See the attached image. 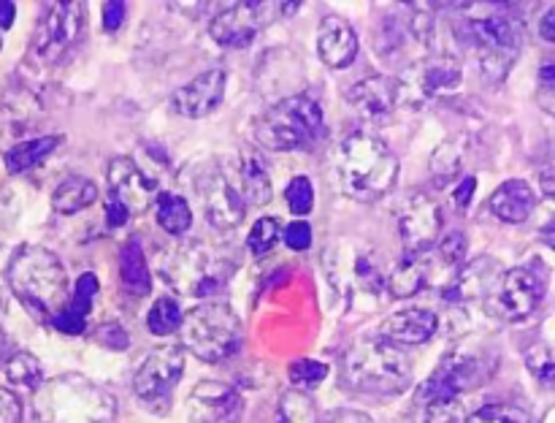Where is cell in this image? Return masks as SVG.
Returning a JSON list of instances; mask_svg holds the SVG:
<instances>
[{
  "instance_id": "30",
  "label": "cell",
  "mask_w": 555,
  "mask_h": 423,
  "mask_svg": "<svg viewBox=\"0 0 555 423\" xmlns=\"http://www.w3.org/2000/svg\"><path fill=\"white\" fill-rule=\"evenodd\" d=\"M60 144H63V136L57 133L20 141V144H14L9 152H5V171L9 174L27 171V168L38 166L47 155H52Z\"/></svg>"
},
{
  "instance_id": "28",
  "label": "cell",
  "mask_w": 555,
  "mask_h": 423,
  "mask_svg": "<svg viewBox=\"0 0 555 423\" xmlns=\"http://www.w3.org/2000/svg\"><path fill=\"white\" fill-rule=\"evenodd\" d=\"M238 179H242V198L244 204L266 206L271 201V177L269 168H266L263 157L253 150L242 152V161H238Z\"/></svg>"
},
{
  "instance_id": "4",
  "label": "cell",
  "mask_w": 555,
  "mask_h": 423,
  "mask_svg": "<svg viewBox=\"0 0 555 423\" xmlns=\"http://www.w3.org/2000/svg\"><path fill=\"white\" fill-rule=\"evenodd\" d=\"M117 401L81 374H63L36 390L38 423H114Z\"/></svg>"
},
{
  "instance_id": "25",
  "label": "cell",
  "mask_w": 555,
  "mask_h": 423,
  "mask_svg": "<svg viewBox=\"0 0 555 423\" xmlns=\"http://www.w3.org/2000/svg\"><path fill=\"white\" fill-rule=\"evenodd\" d=\"M95 293H98V277L87 271V274H81L79 280H76V287L74 293H70V298H65L63 307L52 315L54 329L63 331V334L68 336L81 334L87 325V318H90Z\"/></svg>"
},
{
  "instance_id": "51",
  "label": "cell",
  "mask_w": 555,
  "mask_h": 423,
  "mask_svg": "<svg viewBox=\"0 0 555 423\" xmlns=\"http://www.w3.org/2000/svg\"><path fill=\"white\" fill-rule=\"evenodd\" d=\"M540 36L545 38V41H555V5L542 14L540 20Z\"/></svg>"
},
{
  "instance_id": "26",
  "label": "cell",
  "mask_w": 555,
  "mask_h": 423,
  "mask_svg": "<svg viewBox=\"0 0 555 423\" xmlns=\"http://www.w3.org/2000/svg\"><path fill=\"white\" fill-rule=\"evenodd\" d=\"M491 211L504 222H526L537 206V195L524 179H507L491 195Z\"/></svg>"
},
{
  "instance_id": "36",
  "label": "cell",
  "mask_w": 555,
  "mask_h": 423,
  "mask_svg": "<svg viewBox=\"0 0 555 423\" xmlns=\"http://www.w3.org/2000/svg\"><path fill=\"white\" fill-rule=\"evenodd\" d=\"M526 367L534 374V380L547 388H555V350L545 342H537L526 350Z\"/></svg>"
},
{
  "instance_id": "29",
  "label": "cell",
  "mask_w": 555,
  "mask_h": 423,
  "mask_svg": "<svg viewBox=\"0 0 555 423\" xmlns=\"http://www.w3.org/2000/svg\"><path fill=\"white\" fill-rule=\"evenodd\" d=\"M119 280L125 291L133 296H146L150 293V266H146L144 249L139 239H128L119 249Z\"/></svg>"
},
{
  "instance_id": "31",
  "label": "cell",
  "mask_w": 555,
  "mask_h": 423,
  "mask_svg": "<svg viewBox=\"0 0 555 423\" xmlns=\"http://www.w3.org/2000/svg\"><path fill=\"white\" fill-rule=\"evenodd\" d=\"M98 201V184L87 177H68L52 193V206L60 215H76Z\"/></svg>"
},
{
  "instance_id": "47",
  "label": "cell",
  "mask_w": 555,
  "mask_h": 423,
  "mask_svg": "<svg viewBox=\"0 0 555 423\" xmlns=\"http://www.w3.org/2000/svg\"><path fill=\"white\" fill-rule=\"evenodd\" d=\"M128 217H130V211L125 209V206L119 204L114 195H106V222H108V228L125 226V222H128Z\"/></svg>"
},
{
  "instance_id": "32",
  "label": "cell",
  "mask_w": 555,
  "mask_h": 423,
  "mask_svg": "<svg viewBox=\"0 0 555 423\" xmlns=\"http://www.w3.org/2000/svg\"><path fill=\"white\" fill-rule=\"evenodd\" d=\"M155 217L157 226L171 236H182L193 226V209L188 201L177 193H160L155 198Z\"/></svg>"
},
{
  "instance_id": "8",
  "label": "cell",
  "mask_w": 555,
  "mask_h": 423,
  "mask_svg": "<svg viewBox=\"0 0 555 423\" xmlns=\"http://www.w3.org/2000/svg\"><path fill=\"white\" fill-rule=\"evenodd\" d=\"M242 320L225 302H204L190 309L179 325L182 345L206 363H220L242 345Z\"/></svg>"
},
{
  "instance_id": "10",
  "label": "cell",
  "mask_w": 555,
  "mask_h": 423,
  "mask_svg": "<svg viewBox=\"0 0 555 423\" xmlns=\"http://www.w3.org/2000/svg\"><path fill=\"white\" fill-rule=\"evenodd\" d=\"M547 274L537 266H515L499 274L496 285L486 296V309L504 323H520L531 318L545 296Z\"/></svg>"
},
{
  "instance_id": "37",
  "label": "cell",
  "mask_w": 555,
  "mask_h": 423,
  "mask_svg": "<svg viewBox=\"0 0 555 423\" xmlns=\"http://www.w3.org/2000/svg\"><path fill=\"white\" fill-rule=\"evenodd\" d=\"M280 239H282V222L276 220V217H260V220L253 226V231H249L247 247L255 258H260V255H269L271 249L276 247Z\"/></svg>"
},
{
  "instance_id": "16",
  "label": "cell",
  "mask_w": 555,
  "mask_h": 423,
  "mask_svg": "<svg viewBox=\"0 0 555 423\" xmlns=\"http://www.w3.org/2000/svg\"><path fill=\"white\" fill-rule=\"evenodd\" d=\"M85 20V3H54L38 25L36 54H41L43 60H57L65 49L74 47Z\"/></svg>"
},
{
  "instance_id": "17",
  "label": "cell",
  "mask_w": 555,
  "mask_h": 423,
  "mask_svg": "<svg viewBox=\"0 0 555 423\" xmlns=\"http://www.w3.org/2000/svg\"><path fill=\"white\" fill-rule=\"evenodd\" d=\"M439 231H442V211H439L437 201L428 198L426 193L406 195L399 209V233L406 249L426 253L437 242Z\"/></svg>"
},
{
  "instance_id": "6",
  "label": "cell",
  "mask_w": 555,
  "mask_h": 423,
  "mask_svg": "<svg viewBox=\"0 0 555 423\" xmlns=\"http://www.w3.org/2000/svg\"><path fill=\"white\" fill-rule=\"evenodd\" d=\"M459 36L477 54V63L488 81H502L524 47V25L502 9L472 14L461 25Z\"/></svg>"
},
{
  "instance_id": "13",
  "label": "cell",
  "mask_w": 555,
  "mask_h": 423,
  "mask_svg": "<svg viewBox=\"0 0 555 423\" xmlns=\"http://www.w3.org/2000/svg\"><path fill=\"white\" fill-rule=\"evenodd\" d=\"M184 374V356L177 347H157L146 361L141 363L133 377L135 396L141 405L152 412L171 410L173 388L179 385Z\"/></svg>"
},
{
  "instance_id": "56",
  "label": "cell",
  "mask_w": 555,
  "mask_h": 423,
  "mask_svg": "<svg viewBox=\"0 0 555 423\" xmlns=\"http://www.w3.org/2000/svg\"><path fill=\"white\" fill-rule=\"evenodd\" d=\"M5 318V293L0 291V320Z\"/></svg>"
},
{
  "instance_id": "1",
  "label": "cell",
  "mask_w": 555,
  "mask_h": 423,
  "mask_svg": "<svg viewBox=\"0 0 555 423\" xmlns=\"http://www.w3.org/2000/svg\"><path fill=\"white\" fill-rule=\"evenodd\" d=\"M336 179L341 193L372 204L379 201L399 177V157L383 139L356 130L336 146Z\"/></svg>"
},
{
  "instance_id": "14",
  "label": "cell",
  "mask_w": 555,
  "mask_h": 423,
  "mask_svg": "<svg viewBox=\"0 0 555 423\" xmlns=\"http://www.w3.org/2000/svg\"><path fill=\"white\" fill-rule=\"evenodd\" d=\"M195 188H198L206 222L215 226L217 231H231V228H236L244 220L247 204L242 198V190L231 182V177L220 166L206 168Z\"/></svg>"
},
{
  "instance_id": "46",
  "label": "cell",
  "mask_w": 555,
  "mask_h": 423,
  "mask_svg": "<svg viewBox=\"0 0 555 423\" xmlns=\"http://www.w3.org/2000/svg\"><path fill=\"white\" fill-rule=\"evenodd\" d=\"M125 14H128V5L119 3V0H108V3H103V30L106 33H117L119 25L125 22Z\"/></svg>"
},
{
  "instance_id": "49",
  "label": "cell",
  "mask_w": 555,
  "mask_h": 423,
  "mask_svg": "<svg viewBox=\"0 0 555 423\" xmlns=\"http://www.w3.org/2000/svg\"><path fill=\"white\" fill-rule=\"evenodd\" d=\"M325 423H377V421H372V418L366 415V412H361V410H334L331 412L328 418H325Z\"/></svg>"
},
{
  "instance_id": "52",
  "label": "cell",
  "mask_w": 555,
  "mask_h": 423,
  "mask_svg": "<svg viewBox=\"0 0 555 423\" xmlns=\"http://www.w3.org/2000/svg\"><path fill=\"white\" fill-rule=\"evenodd\" d=\"M16 5L14 3H0V30H9L11 22H14Z\"/></svg>"
},
{
  "instance_id": "41",
  "label": "cell",
  "mask_w": 555,
  "mask_h": 423,
  "mask_svg": "<svg viewBox=\"0 0 555 423\" xmlns=\"http://www.w3.org/2000/svg\"><path fill=\"white\" fill-rule=\"evenodd\" d=\"M469 423H531L529 412L513 405H488L469 418Z\"/></svg>"
},
{
  "instance_id": "53",
  "label": "cell",
  "mask_w": 555,
  "mask_h": 423,
  "mask_svg": "<svg viewBox=\"0 0 555 423\" xmlns=\"http://www.w3.org/2000/svg\"><path fill=\"white\" fill-rule=\"evenodd\" d=\"M542 239H545V242L555 249V220H551L545 228H542Z\"/></svg>"
},
{
  "instance_id": "33",
  "label": "cell",
  "mask_w": 555,
  "mask_h": 423,
  "mask_svg": "<svg viewBox=\"0 0 555 423\" xmlns=\"http://www.w3.org/2000/svg\"><path fill=\"white\" fill-rule=\"evenodd\" d=\"M276 423H320L312 396L298 388L285 390L280 399V410H276Z\"/></svg>"
},
{
  "instance_id": "22",
  "label": "cell",
  "mask_w": 555,
  "mask_h": 423,
  "mask_svg": "<svg viewBox=\"0 0 555 423\" xmlns=\"http://www.w3.org/2000/svg\"><path fill=\"white\" fill-rule=\"evenodd\" d=\"M499 274H502V266L493 258H477L472 260L469 266L455 271L453 280L444 287V302L450 304H466L475 302V298H482L491 293V287L496 285Z\"/></svg>"
},
{
  "instance_id": "7",
  "label": "cell",
  "mask_w": 555,
  "mask_h": 423,
  "mask_svg": "<svg viewBox=\"0 0 555 423\" xmlns=\"http://www.w3.org/2000/svg\"><path fill=\"white\" fill-rule=\"evenodd\" d=\"M323 106L318 98L298 92L282 98L253 125V136L260 146L271 152L307 150L323 133Z\"/></svg>"
},
{
  "instance_id": "19",
  "label": "cell",
  "mask_w": 555,
  "mask_h": 423,
  "mask_svg": "<svg viewBox=\"0 0 555 423\" xmlns=\"http://www.w3.org/2000/svg\"><path fill=\"white\" fill-rule=\"evenodd\" d=\"M155 193L157 182L141 171L133 157H114L108 163V195H114L130 215H139L155 204Z\"/></svg>"
},
{
  "instance_id": "27",
  "label": "cell",
  "mask_w": 555,
  "mask_h": 423,
  "mask_svg": "<svg viewBox=\"0 0 555 423\" xmlns=\"http://www.w3.org/2000/svg\"><path fill=\"white\" fill-rule=\"evenodd\" d=\"M428 266H431V260H428L426 253H410L406 258H401L393 266V271L385 277V285H388L390 296L410 298L417 291H423V285L428 282V274H431Z\"/></svg>"
},
{
  "instance_id": "42",
  "label": "cell",
  "mask_w": 555,
  "mask_h": 423,
  "mask_svg": "<svg viewBox=\"0 0 555 423\" xmlns=\"http://www.w3.org/2000/svg\"><path fill=\"white\" fill-rule=\"evenodd\" d=\"M426 423H469V415L459 399H437L428 401Z\"/></svg>"
},
{
  "instance_id": "3",
  "label": "cell",
  "mask_w": 555,
  "mask_h": 423,
  "mask_svg": "<svg viewBox=\"0 0 555 423\" xmlns=\"http://www.w3.org/2000/svg\"><path fill=\"white\" fill-rule=\"evenodd\" d=\"M9 285L36 318H52L68 298V271L47 247L22 244L9 260Z\"/></svg>"
},
{
  "instance_id": "20",
  "label": "cell",
  "mask_w": 555,
  "mask_h": 423,
  "mask_svg": "<svg viewBox=\"0 0 555 423\" xmlns=\"http://www.w3.org/2000/svg\"><path fill=\"white\" fill-rule=\"evenodd\" d=\"M347 101L369 123H385L399 108V79H390V76H369V79L350 87Z\"/></svg>"
},
{
  "instance_id": "9",
  "label": "cell",
  "mask_w": 555,
  "mask_h": 423,
  "mask_svg": "<svg viewBox=\"0 0 555 423\" xmlns=\"http://www.w3.org/2000/svg\"><path fill=\"white\" fill-rule=\"evenodd\" d=\"M496 352L488 347L477 345V342H464L448 350L434 369L431 377L426 380L421 390V399L437 401V399H459V394L480 388L482 383L493 377L496 372Z\"/></svg>"
},
{
  "instance_id": "54",
  "label": "cell",
  "mask_w": 555,
  "mask_h": 423,
  "mask_svg": "<svg viewBox=\"0 0 555 423\" xmlns=\"http://www.w3.org/2000/svg\"><path fill=\"white\" fill-rule=\"evenodd\" d=\"M540 74H542V79H545V81H555V63L542 65Z\"/></svg>"
},
{
  "instance_id": "39",
  "label": "cell",
  "mask_w": 555,
  "mask_h": 423,
  "mask_svg": "<svg viewBox=\"0 0 555 423\" xmlns=\"http://www.w3.org/2000/svg\"><path fill=\"white\" fill-rule=\"evenodd\" d=\"M461 163L464 161H461V150L455 146V141H444V144L434 152L431 174H434V179H437L439 188H442L448 179H453L455 174L461 171Z\"/></svg>"
},
{
  "instance_id": "23",
  "label": "cell",
  "mask_w": 555,
  "mask_h": 423,
  "mask_svg": "<svg viewBox=\"0 0 555 423\" xmlns=\"http://www.w3.org/2000/svg\"><path fill=\"white\" fill-rule=\"evenodd\" d=\"M318 52L328 68H347L358 57V36L341 16L331 14L320 22Z\"/></svg>"
},
{
  "instance_id": "5",
  "label": "cell",
  "mask_w": 555,
  "mask_h": 423,
  "mask_svg": "<svg viewBox=\"0 0 555 423\" xmlns=\"http://www.w3.org/2000/svg\"><path fill=\"white\" fill-rule=\"evenodd\" d=\"M231 274V260L198 239L173 244L160 258V277L182 296L211 298L228 285Z\"/></svg>"
},
{
  "instance_id": "44",
  "label": "cell",
  "mask_w": 555,
  "mask_h": 423,
  "mask_svg": "<svg viewBox=\"0 0 555 423\" xmlns=\"http://www.w3.org/2000/svg\"><path fill=\"white\" fill-rule=\"evenodd\" d=\"M282 239H285V244L291 249L304 253V249L312 247V228H309V222L296 220V222H291L285 231H282Z\"/></svg>"
},
{
  "instance_id": "48",
  "label": "cell",
  "mask_w": 555,
  "mask_h": 423,
  "mask_svg": "<svg viewBox=\"0 0 555 423\" xmlns=\"http://www.w3.org/2000/svg\"><path fill=\"white\" fill-rule=\"evenodd\" d=\"M475 190H477V179L475 177L461 179L459 188L453 190V198H455V204H459V209H466V206L472 204V198H475Z\"/></svg>"
},
{
  "instance_id": "12",
  "label": "cell",
  "mask_w": 555,
  "mask_h": 423,
  "mask_svg": "<svg viewBox=\"0 0 555 423\" xmlns=\"http://www.w3.org/2000/svg\"><path fill=\"white\" fill-rule=\"evenodd\" d=\"M464 79L461 60L453 54H428L404 70L399 79V106L421 108L439 92L455 90Z\"/></svg>"
},
{
  "instance_id": "55",
  "label": "cell",
  "mask_w": 555,
  "mask_h": 423,
  "mask_svg": "<svg viewBox=\"0 0 555 423\" xmlns=\"http://www.w3.org/2000/svg\"><path fill=\"white\" fill-rule=\"evenodd\" d=\"M540 423H555V407H551V410H547L545 415H542Z\"/></svg>"
},
{
  "instance_id": "2",
  "label": "cell",
  "mask_w": 555,
  "mask_h": 423,
  "mask_svg": "<svg viewBox=\"0 0 555 423\" xmlns=\"http://www.w3.org/2000/svg\"><path fill=\"white\" fill-rule=\"evenodd\" d=\"M341 383L356 394L396 396L410 388L412 361L393 342L366 336L347 347L341 358Z\"/></svg>"
},
{
  "instance_id": "11",
  "label": "cell",
  "mask_w": 555,
  "mask_h": 423,
  "mask_svg": "<svg viewBox=\"0 0 555 423\" xmlns=\"http://www.w3.org/2000/svg\"><path fill=\"white\" fill-rule=\"evenodd\" d=\"M296 11L298 3H263V0L255 3V0H244V3H233L222 9L209 22V36L220 47L247 49L266 25L282 20V16L296 14Z\"/></svg>"
},
{
  "instance_id": "18",
  "label": "cell",
  "mask_w": 555,
  "mask_h": 423,
  "mask_svg": "<svg viewBox=\"0 0 555 423\" xmlns=\"http://www.w3.org/2000/svg\"><path fill=\"white\" fill-rule=\"evenodd\" d=\"M225 85H228V76L222 68L201 70L195 79H190L188 85H182L177 92H173L168 108H171L177 117H188V119L206 117V114H211L222 103Z\"/></svg>"
},
{
  "instance_id": "21",
  "label": "cell",
  "mask_w": 555,
  "mask_h": 423,
  "mask_svg": "<svg viewBox=\"0 0 555 423\" xmlns=\"http://www.w3.org/2000/svg\"><path fill=\"white\" fill-rule=\"evenodd\" d=\"M439 318L428 307H406L388 315L379 325V336L393 345H423L437 334Z\"/></svg>"
},
{
  "instance_id": "34",
  "label": "cell",
  "mask_w": 555,
  "mask_h": 423,
  "mask_svg": "<svg viewBox=\"0 0 555 423\" xmlns=\"http://www.w3.org/2000/svg\"><path fill=\"white\" fill-rule=\"evenodd\" d=\"M5 377H9V383L20 385V388L38 390L43 383V369L38 358L30 356V352H14L5 361Z\"/></svg>"
},
{
  "instance_id": "45",
  "label": "cell",
  "mask_w": 555,
  "mask_h": 423,
  "mask_svg": "<svg viewBox=\"0 0 555 423\" xmlns=\"http://www.w3.org/2000/svg\"><path fill=\"white\" fill-rule=\"evenodd\" d=\"M0 423H22V401L9 388H0Z\"/></svg>"
},
{
  "instance_id": "50",
  "label": "cell",
  "mask_w": 555,
  "mask_h": 423,
  "mask_svg": "<svg viewBox=\"0 0 555 423\" xmlns=\"http://www.w3.org/2000/svg\"><path fill=\"white\" fill-rule=\"evenodd\" d=\"M540 182H542V190H545V195L555 198V157H553V161H547L545 166H542Z\"/></svg>"
},
{
  "instance_id": "40",
  "label": "cell",
  "mask_w": 555,
  "mask_h": 423,
  "mask_svg": "<svg viewBox=\"0 0 555 423\" xmlns=\"http://www.w3.org/2000/svg\"><path fill=\"white\" fill-rule=\"evenodd\" d=\"M285 201L296 217L309 215L314 209V188L309 177H293L285 188Z\"/></svg>"
},
{
  "instance_id": "38",
  "label": "cell",
  "mask_w": 555,
  "mask_h": 423,
  "mask_svg": "<svg viewBox=\"0 0 555 423\" xmlns=\"http://www.w3.org/2000/svg\"><path fill=\"white\" fill-rule=\"evenodd\" d=\"M287 374H291L293 385L298 390H307V388H318L325 377H328V363L323 361H312V358H298L287 367Z\"/></svg>"
},
{
  "instance_id": "24",
  "label": "cell",
  "mask_w": 555,
  "mask_h": 423,
  "mask_svg": "<svg viewBox=\"0 0 555 423\" xmlns=\"http://www.w3.org/2000/svg\"><path fill=\"white\" fill-rule=\"evenodd\" d=\"M328 277L334 280V285L345 293L361 291L377 296L379 291H385V274L374 266V260L369 258L366 253H358L352 255V258H345V255L339 253L336 266L328 264Z\"/></svg>"
},
{
  "instance_id": "35",
  "label": "cell",
  "mask_w": 555,
  "mask_h": 423,
  "mask_svg": "<svg viewBox=\"0 0 555 423\" xmlns=\"http://www.w3.org/2000/svg\"><path fill=\"white\" fill-rule=\"evenodd\" d=\"M182 307L173 296H160L155 304H152L150 315H146V329L155 336H168L173 331H179L182 325Z\"/></svg>"
},
{
  "instance_id": "15",
  "label": "cell",
  "mask_w": 555,
  "mask_h": 423,
  "mask_svg": "<svg viewBox=\"0 0 555 423\" xmlns=\"http://www.w3.org/2000/svg\"><path fill=\"white\" fill-rule=\"evenodd\" d=\"M244 412V399L233 385L220 380H201L188 399L190 423H238Z\"/></svg>"
},
{
  "instance_id": "43",
  "label": "cell",
  "mask_w": 555,
  "mask_h": 423,
  "mask_svg": "<svg viewBox=\"0 0 555 423\" xmlns=\"http://www.w3.org/2000/svg\"><path fill=\"white\" fill-rule=\"evenodd\" d=\"M466 247H469V242H466L464 233L453 231L439 242V255L448 266H461V260L466 258Z\"/></svg>"
}]
</instances>
